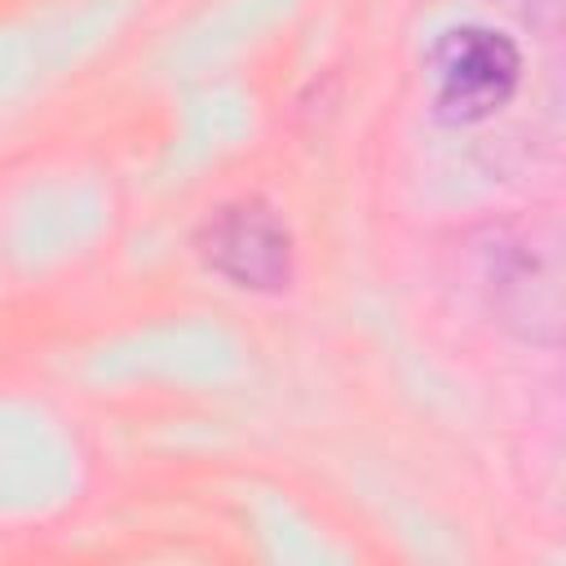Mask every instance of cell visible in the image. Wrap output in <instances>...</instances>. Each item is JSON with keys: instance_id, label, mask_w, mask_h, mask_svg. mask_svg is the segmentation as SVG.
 <instances>
[{"instance_id": "3957f363", "label": "cell", "mask_w": 566, "mask_h": 566, "mask_svg": "<svg viewBox=\"0 0 566 566\" xmlns=\"http://www.w3.org/2000/svg\"><path fill=\"white\" fill-rule=\"evenodd\" d=\"M199 256L243 292H283L296 270L292 230L261 199L217 208L199 230Z\"/></svg>"}, {"instance_id": "7a4b0ae2", "label": "cell", "mask_w": 566, "mask_h": 566, "mask_svg": "<svg viewBox=\"0 0 566 566\" xmlns=\"http://www.w3.org/2000/svg\"><path fill=\"white\" fill-rule=\"evenodd\" d=\"M433 75V119L451 128H469L491 119L522 80V53L517 44L495 27H451L429 44L424 57Z\"/></svg>"}, {"instance_id": "6da1fadb", "label": "cell", "mask_w": 566, "mask_h": 566, "mask_svg": "<svg viewBox=\"0 0 566 566\" xmlns=\"http://www.w3.org/2000/svg\"><path fill=\"white\" fill-rule=\"evenodd\" d=\"M478 292L500 327L531 345L562 336V239L553 221L531 230H500L478 248Z\"/></svg>"}]
</instances>
